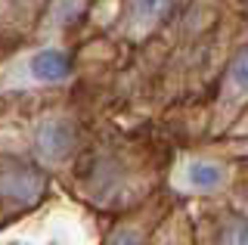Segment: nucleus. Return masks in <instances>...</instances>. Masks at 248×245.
I'll use <instances>...</instances> for the list:
<instances>
[{
    "label": "nucleus",
    "mask_w": 248,
    "mask_h": 245,
    "mask_svg": "<svg viewBox=\"0 0 248 245\" xmlns=\"http://www.w3.org/2000/svg\"><path fill=\"white\" fill-rule=\"evenodd\" d=\"M50 177L37 162L6 155L0 158V199L16 208H31L46 196Z\"/></svg>",
    "instance_id": "obj_1"
},
{
    "label": "nucleus",
    "mask_w": 248,
    "mask_h": 245,
    "mask_svg": "<svg viewBox=\"0 0 248 245\" xmlns=\"http://www.w3.org/2000/svg\"><path fill=\"white\" fill-rule=\"evenodd\" d=\"M245 109H248V44L236 47V53L230 56L227 68H223L220 90H217V99H214L217 127L230 131Z\"/></svg>",
    "instance_id": "obj_2"
},
{
    "label": "nucleus",
    "mask_w": 248,
    "mask_h": 245,
    "mask_svg": "<svg viewBox=\"0 0 248 245\" xmlns=\"http://www.w3.org/2000/svg\"><path fill=\"white\" fill-rule=\"evenodd\" d=\"M183 0H121L118 28L130 44H143L174 19Z\"/></svg>",
    "instance_id": "obj_3"
},
{
    "label": "nucleus",
    "mask_w": 248,
    "mask_h": 245,
    "mask_svg": "<svg viewBox=\"0 0 248 245\" xmlns=\"http://www.w3.org/2000/svg\"><path fill=\"white\" fill-rule=\"evenodd\" d=\"M81 149V131H78L75 118L65 115H50V118L37 121L34 127V152L46 165H65L72 162Z\"/></svg>",
    "instance_id": "obj_4"
},
{
    "label": "nucleus",
    "mask_w": 248,
    "mask_h": 245,
    "mask_svg": "<svg viewBox=\"0 0 248 245\" xmlns=\"http://www.w3.org/2000/svg\"><path fill=\"white\" fill-rule=\"evenodd\" d=\"M230 165L214 155H192L177 171V189L189 196H214L230 186Z\"/></svg>",
    "instance_id": "obj_5"
},
{
    "label": "nucleus",
    "mask_w": 248,
    "mask_h": 245,
    "mask_svg": "<svg viewBox=\"0 0 248 245\" xmlns=\"http://www.w3.org/2000/svg\"><path fill=\"white\" fill-rule=\"evenodd\" d=\"M28 72L41 84H65L75 78V59H72V53H65L59 47H41L31 53Z\"/></svg>",
    "instance_id": "obj_6"
},
{
    "label": "nucleus",
    "mask_w": 248,
    "mask_h": 245,
    "mask_svg": "<svg viewBox=\"0 0 248 245\" xmlns=\"http://www.w3.org/2000/svg\"><path fill=\"white\" fill-rule=\"evenodd\" d=\"M93 0H46L41 10V28L44 31H68L87 16Z\"/></svg>",
    "instance_id": "obj_7"
},
{
    "label": "nucleus",
    "mask_w": 248,
    "mask_h": 245,
    "mask_svg": "<svg viewBox=\"0 0 248 245\" xmlns=\"http://www.w3.org/2000/svg\"><path fill=\"white\" fill-rule=\"evenodd\" d=\"M211 245H248V217L239 211H227L214 230Z\"/></svg>",
    "instance_id": "obj_8"
},
{
    "label": "nucleus",
    "mask_w": 248,
    "mask_h": 245,
    "mask_svg": "<svg viewBox=\"0 0 248 245\" xmlns=\"http://www.w3.org/2000/svg\"><path fill=\"white\" fill-rule=\"evenodd\" d=\"M155 236L149 233V230H143V227H137V224H118L108 233V239L106 245H152Z\"/></svg>",
    "instance_id": "obj_9"
},
{
    "label": "nucleus",
    "mask_w": 248,
    "mask_h": 245,
    "mask_svg": "<svg viewBox=\"0 0 248 245\" xmlns=\"http://www.w3.org/2000/svg\"><path fill=\"white\" fill-rule=\"evenodd\" d=\"M227 134H230V137H242V140H248V109H245L242 115H239V118H236V124H232Z\"/></svg>",
    "instance_id": "obj_10"
},
{
    "label": "nucleus",
    "mask_w": 248,
    "mask_h": 245,
    "mask_svg": "<svg viewBox=\"0 0 248 245\" xmlns=\"http://www.w3.org/2000/svg\"><path fill=\"white\" fill-rule=\"evenodd\" d=\"M232 211H239L242 217H248V183H242V186L236 189V208Z\"/></svg>",
    "instance_id": "obj_11"
},
{
    "label": "nucleus",
    "mask_w": 248,
    "mask_h": 245,
    "mask_svg": "<svg viewBox=\"0 0 248 245\" xmlns=\"http://www.w3.org/2000/svg\"><path fill=\"white\" fill-rule=\"evenodd\" d=\"M152 245H189V239H180L177 233H168V230H165L161 236H155V239H152Z\"/></svg>",
    "instance_id": "obj_12"
}]
</instances>
